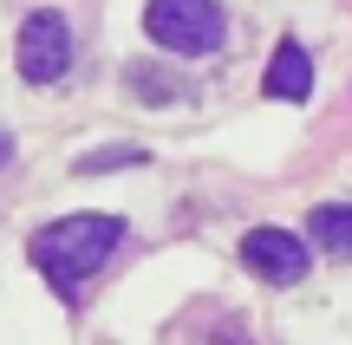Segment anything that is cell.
Here are the masks:
<instances>
[{
	"label": "cell",
	"instance_id": "obj_9",
	"mask_svg": "<svg viewBox=\"0 0 352 345\" xmlns=\"http://www.w3.org/2000/svg\"><path fill=\"white\" fill-rule=\"evenodd\" d=\"M7 156H13V137H7V130H0V163H7Z\"/></svg>",
	"mask_w": 352,
	"mask_h": 345
},
{
	"label": "cell",
	"instance_id": "obj_5",
	"mask_svg": "<svg viewBox=\"0 0 352 345\" xmlns=\"http://www.w3.org/2000/svg\"><path fill=\"white\" fill-rule=\"evenodd\" d=\"M267 98H287V104H300V98H314V59H307V46L300 39H280L274 46V59H267Z\"/></svg>",
	"mask_w": 352,
	"mask_h": 345
},
{
	"label": "cell",
	"instance_id": "obj_6",
	"mask_svg": "<svg viewBox=\"0 0 352 345\" xmlns=\"http://www.w3.org/2000/svg\"><path fill=\"white\" fill-rule=\"evenodd\" d=\"M307 248H320L333 261H352V202H320L307 215Z\"/></svg>",
	"mask_w": 352,
	"mask_h": 345
},
{
	"label": "cell",
	"instance_id": "obj_2",
	"mask_svg": "<svg viewBox=\"0 0 352 345\" xmlns=\"http://www.w3.org/2000/svg\"><path fill=\"white\" fill-rule=\"evenodd\" d=\"M144 33L176 59H209L228 39V13L215 0H151L144 7Z\"/></svg>",
	"mask_w": 352,
	"mask_h": 345
},
{
	"label": "cell",
	"instance_id": "obj_7",
	"mask_svg": "<svg viewBox=\"0 0 352 345\" xmlns=\"http://www.w3.org/2000/svg\"><path fill=\"white\" fill-rule=\"evenodd\" d=\"M131 91H138V98H151V104H164V98H176V91L183 85H170V72H157V65H131Z\"/></svg>",
	"mask_w": 352,
	"mask_h": 345
},
{
	"label": "cell",
	"instance_id": "obj_1",
	"mask_svg": "<svg viewBox=\"0 0 352 345\" xmlns=\"http://www.w3.org/2000/svg\"><path fill=\"white\" fill-rule=\"evenodd\" d=\"M118 241H124V222H118V215H98V209H85V215L46 222V228L33 235V248H26V254H33V267L46 274L52 294L72 300L78 287H85L91 274L118 254Z\"/></svg>",
	"mask_w": 352,
	"mask_h": 345
},
{
	"label": "cell",
	"instance_id": "obj_3",
	"mask_svg": "<svg viewBox=\"0 0 352 345\" xmlns=\"http://www.w3.org/2000/svg\"><path fill=\"white\" fill-rule=\"evenodd\" d=\"M72 72V20L59 7H33L20 20V78L26 85H59Z\"/></svg>",
	"mask_w": 352,
	"mask_h": 345
},
{
	"label": "cell",
	"instance_id": "obj_4",
	"mask_svg": "<svg viewBox=\"0 0 352 345\" xmlns=\"http://www.w3.org/2000/svg\"><path fill=\"white\" fill-rule=\"evenodd\" d=\"M241 261H248V274H261L267 287H294V281H307V235L248 228L241 235Z\"/></svg>",
	"mask_w": 352,
	"mask_h": 345
},
{
	"label": "cell",
	"instance_id": "obj_8",
	"mask_svg": "<svg viewBox=\"0 0 352 345\" xmlns=\"http://www.w3.org/2000/svg\"><path fill=\"white\" fill-rule=\"evenodd\" d=\"M124 163H144V150H98V156H85L78 169L91 176V169H124Z\"/></svg>",
	"mask_w": 352,
	"mask_h": 345
}]
</instances>
